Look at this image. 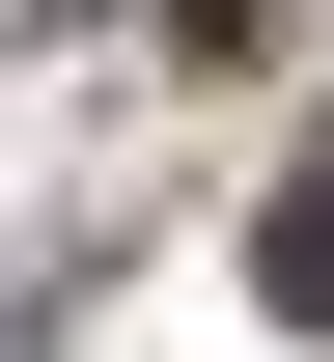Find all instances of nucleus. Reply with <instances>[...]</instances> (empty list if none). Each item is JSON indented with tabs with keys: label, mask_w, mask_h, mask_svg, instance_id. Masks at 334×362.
<instances>
[{
	"label": "nucleus",
	"mask_w": 334,
	"mask_h": 362,
	"mask_svg": "<svg viewBox=\"0 0 334 362\" xmlns=\"http://www.w3.org/2000/svg\"><path fill=\"white\" fill-rule=\"evenodd\" d=\"M195 28H223V56H251V28H279V0H195Z\"/></svg>",
	"instance_id": "2"
},
{
	"label": "nucleus",
	"mask_w": 334,
	"mask_h": 362,
	"mask_svg": "<svg viewBox=\"0 0 334 362\" xmlns=\"http://www.w3.org/2000/svg\"><path fill=\"white\" fill-rule=\"evenodd\" d=\"M279 307H334V139L279 168Z\"/></svg>",
	"instance_id": "1"
}]
</instances>
